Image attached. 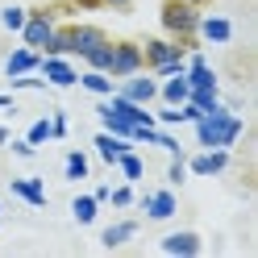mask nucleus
I'll return each mask as SVG.
<instances>
[{
    "instance_id": "nucleus-1",
    "label": "nucleus",
    "mask_w": 258,
    "mask_h": 258,
    "mask_svg": "<svg viewBox=\"0 0 258 258\" xmlns=\"http://www.w3.org/2000/svg\"><path fill=\"white\" fill-rule=\"evenodd\" d=\"M196 125V142L200 146H225V150H233V142L246 134V121L237 117L233 108H213V112H204L200 121H191Z\"/></svg>"
},
{
    "instance_id": "nucleus-2",
    "label": "nucleus",
    "mask_w": 258,
    "mask_h": 258,
    "mask_svg": "<svg viewBox=\"0 0 258 258\" xmlns=\"http://www.w3.org/2000/svg\"><path fill=\"white\" fill-rule=\"evenodd\" d=\"M158 21H163V29L175 42H191L196 38V25H200V9L183 5V0H167L163 13H158Z\"/></svg>"
},
{
    "instance_id": "nucleus-3",
    "label": "nucleus",
    "mask_w": 258,
    "mask_h": 258,
    "mask_svg": "<svg viewBox=\"0 0 258 258\" xmlns=\"http://www.w3.org/2000/svg\"><path fill=\"white\" fill-rule=\"evenodd\" d=\"M58 13H50V9H38V13H25V25H21V46H34V50H42L46 46V38L54 34V21Z\"/></svg>"
},
{
    "instance_id": "nucleus-4",
    "label": "nucleus",
    "mask_w": 258,
    "mask_h": 258,
    "mask_svg": "<svg viewBox=\"0 0 258 258\" xmlns=\"http://www.w3.org/2000/svg\"><path fill=\"white\" fill-rule=\"evenodd\" d=\"M183 163H187V175H225L233 158L225 146H200V154L183 158Z\"/></svg>"
},
{
    "instance_id": "nucleus-5",
    "label": "nucleus",
    "mask_w": 258,
    "mask_h": 258,
    "mask_svg": "<svg viewBox=\"0 0 258 258\" xmlns=\"http://www.w3.org/2000/svg\"><path fill=\"white\" fill-rule=\"evenodd\" d=\"M138 71H146V62H142V46L138 42H112L108 75L112 79H125V75H138Z\"/></svg>"
},
{
    "instance_id": "nucleus-6",
    "label": "nucleus",
    "mask_w": 258,
    "mask_h": 258,
    "mask_svg": "<svg viewBox=\"0 0 258 258\" xmlns=\"http://www.w3.org/2000/svg\"><path fill=\"white\" fill-rule=\"evenodd\" d=\"M142 213L146 221H171L179 213V196H175V187H158L150 196H142Z\"/></svg>"
},
{
    "instance_id": "nucleus-7",
    "label": "nucleus",
    "mask_w": 258,
    "mask_h": 258,
    "mask_svg": "<svg viewBox=\"0 0 258 258\" xmlns=\"http://www.w3.org/2000/svg\"><path fill=\"white\" fill-rule=\"evenodd\" d=\"M38 75L46 79V84H54V88H75V79H79V71H75L62 54H42Z\"/></svg>"
},
{
    "instance_id": "nucleus-8",
    "label": "nucleus",
    "mask_w": 258,
    "mask_h": 258,
    "mask_svg": "<svg viewBox=\"0 0 258 258\" xmlns=\"http://www.w3.org/2000/svg\"><path fill=\"white\" fill-rule=\"evenodd\" d=\"M117 92L125 96V100H134V104H150V100H158V79L146 75V71H138V75H125Z\"/></svg>"
},
{
    "instance_id": "nucleus-9",
    "label": "nucleus",
    "mask_w": 258,
    "mask_h": 258,
    "mask_svg": "<svg viewBox=\"0 0 258 258\" xmlns=\"http://www.w3.org/2000/svg\"><path fill=\"white\" fill-rule=\"evenodd\" d=\"M183 54H187V46L175 42V38H150V42H142V62H146V67H158V62L183 58Z\"/></svg>"
},
{
    "instance_id": "nucleus-10",
    "label": "nucleus",
    "mask_w": 258,
    "mask_h": 258,
    "mask_svg": "<svg viewBox=\"0 0 258 258\" xmlns=\"http://www.w3.org/2000/svg\"><path fill=\"white\" fill-rule=\"evenodd\" d=\"M158 250H163V254H171V258H196V254L204 250V241H200V233L179 229V233H167L163 241H158Z\"/></svg>"
},
{
    "instance_id": "nucleus-11",
    "label": "nucleus",
    "mask_w": 258,
    "mask_h": 258,
    "mask_svg": "<svg viewBox=\"0 0 258 258\" xmlns=\"http://www.w3.org/2000/svg\"><path fill=\"white\" fill-rule=\"evenodd\" d=\"M9 191H13L17 200H25L29 208H46V187H42L38 175H21V179H13Z\"/></svg>"
},
{
    "instance_id": "nucleus-12",
    "label": "nucleus",
    "mask_w": 258,
    "mask_h": 258,
    "mask_svg": "<svg viewBox=\"0 0 258 258\" xmlns=\"http://www.w3.org/2000/svg\"><path fill=\"white\" fill-rule=\"evenodd\" d=\"M196 38L213 42V46H225V42H233V21H229V17H200Z\"/></svg>"
},
{
    "instance_id": "nucleus-13",
    "label": "nucleus",
    "mask_w": 258,
    "mask_h": 258,
    "mask_svg": "<svg viewBox=\"0 0 258 258\" xmlns=\"http://www.w3.org/2000/svg\"><path fill=\"white\" fill-rule=\"evenodd\" d=\"M38 62H42V50H34V46H17L9 58H5V75H29V71H38Z\"/></svg>"
},
{
    "instance_id": "nucleus-14",
    "label": "nucleus",
    "mask_w": 258,
    "mask_h": 258,
    "mask_svg": "<svg viewBox=\"0 0 258 258\" xmlns=\"http://www.w3.org/2000/svg\"><path fill=\"white\" fill-rule=\"evenodd\" d=\"M67 34H71V54L75 58H84L96 42H104V29L100 25H67Z\"/></svg>"
},
{
    "instance_id": "nucleus-15",
    "label": "nucleus",
    "mask_w": 258,
    "mask_h": 258,
    "mask_svg": "<svg viewBox=\"0 0 258 258\" xmlns=\"http://www.w3.org/2000/svg\"><path fill=\"white\" fill-rule=\"evenodd\" d=\"M138 237V221H117V225H104L100 229V246L104 250H117V246H125V241H134Z\"/></svg>"
},
{
    "instance_id": "nucleus-16",
    "label": "nucleus",
    "mask_w": 258,
    "mask_h": 258,
    "mask_svg": "<svg viewBox=\"0 0 258 258\" xmlns=\"http://www.w3.org/2000/svg\"><path fill=\"white\" fill-rule=\"evenodd\" d=\"M75 84L84 88V92H92V96H112V92H117V79H112L108 71H92V67L79 75Z\"/></svg>"
},
{
    "instance_id": "nucleus-17",
    "label": "nucleus",
    "mask_w": 258,
    "mask_h": 258,
    "mask_svg": "<svg viewBox=\"0 0 258 258\" xmlns=\"http://www.w3.org/2000/svg\"><path fill=\"white\" fill-rule=\"evenodd\" d=\"M129 146H134V142H125V138H117V134H108V129H100V134H96V154H100L108 167L117 163V154L129 150Z\"/></svg>"
},
{
    "instance_id": "nucleus-18",
    "label": "nucleus",
    "mask_w": 258,
    "mask_h": 258,
    "mask_svg": "<svg viewBox=\"0 0 258 258\" xmlns=\"http://www.w3.org/2000/svg\"><path fill=\"white\" fill-rule=\"evenodd\" d=\"M71 217H75V225H96V217H100V204H96L92 191H79V196L71 200Z\"/></svg>"
},
{
    "instance_id": "nucleus-19",
    "label": "nucleus",
    "mask_w": 258,
    "mask_h": 258,
    "mask_svg": "<svg viewBox=\"0 0 258 258\" xmlns=\"http://www.w3.org/2000/svg\"><path fill=\"white\" fill-rule=\"evenodd\" d=\"M158 100H163V104H183V100H187V79H183V75L158 79Z\"/></svg>"
},
{
    "instance_id": "nucleus-20",
    "label": "nucleus",
    "mask_w": 258,
    "mask_h": 258,
    "mask_svg": "<svg viewBox=\"0 0 258 258\" xmlns=\"http://www.w3.org/2000/svg\"><path fill=\"white\" fill-rule=\"evenodd\" d=\"M96 117H100V125L108 129V134H117V138H125V142H129V134H134V125H129V121L121 117V112H112V108H108V100H104L100 108H96Z\"/></svg>"
},
{
    "instance_id": "nucleus-21",
    "label": "nucleus",
    "mask_w": 258,
    "mask_h": 258,
    "mask_svg": "<svg viewBox=\"0 0 258 258\" xmlns=\"http://www.w3.org/2000/svg\"><path fill=\"white\" fill-rule=\"evenodd\" d=\"M112 167H121V175H125L129 183H138L142 175H146V163L138 158V150H134V146H129V150H121V154H117V163H112Z\"/></svg>"
},
{
    "instance_id": "nucleus-22",
    "label": "nucleus",
    "mask_w": 258,
    "mask_h": 258,
    "mask_svg": "<svg viewBox=\"0 0 258 258\" xmlns=\"http://www.w3.org/2000/svg\"><path fill=\"white\" fill-rule=\"evenodd\" d=\"M88 171H92L88 154H84V150H71V154H67V163H62V175H67L71 183H84V179H88Z\"/></svg>"
},
{
    "instance_id": "nucleus-23",
    "label": "nucleus",
    "mask_w": 258,
    "mask_h": 258,
    "mask_svg": "<svg viewBox=\"0 0 258 258\" xmlns=\"http://www.w3.org/2000/svg\"><path fill=\"white\" fill-rule=\"evenodd\" d=\"M42 54H62V58H71V34H67V25H54V34L46 38Z\"/></svg>"
},
{
    "instance_id": "nucleus-24",
    "label": "nucleus",
    "mask_w": 258,
    "mask_h": 258,
    "mask_svg": "<svg viewBox=\"0 0 258 258\" xmlns=\"http://www.w3.org/2000/svg\"><path fill=\"white\" fill-rule=\"evenodd\" d=\"M84 62H88L92 71H108V62H112V42H108V38H104V42H96L92 50L84 54Z\"/></svg>"
},
{
    "instance_id": "nucleus-25",
    "label": "nucleus",
    "mask_w": 258,
    "mask_h": 258,
    "mask_svg": "<svg viewBox=\"0 0 258 258\" xmlns=\"http://www.w3.org/2000/svg\"><path fill=\"white\" fill-rule=\"evenodd\" d=\"M0 25H5L9 34H21V25H25V9H21V5H9V9H0Z\"/></svg>"
},
{
    "instance_id": "nucleus-26",
    "label": "nucleus",
    "mask_w": 258,
    "mask_h": 258,
    "mask_svg": "<svg viewBox=\"0 0 258 258\" xmlns=\"http://www.w3.org/2000/svg\"><path fill=\"white\" fill-rule=\"evenodd\" d=\"M25 142H29V146H46V142H50V117H42V121H34V125H29V134H25Z\"/></svg>"
},
{
    "instance_id": "nucleus-27",
    "label": "nucleus",
    "mask_w": 258,
    "mask_h": 258,
    "mask_svg": "<svg viewBox=\"0 0 258 258\" xmlns=\"http://www.w3.org/2000/svg\"><path fill=\"white\" fill-rule=\"evenodd\" d=\"M134 200H138V191H134V183H129V179H125L121 187H112V191H108V204H112V208H129Z\"/></svg>"
},
{
    "instance_id": "nucleus-28",
    "label": "nucleus",
    "mask_w": 258,
    "mask_h": 258,
    "mask_svg": "<svg viewBox=\"0 0 258 258\" xmlns=\"http://www.w3.org/2000/svg\"><path fill=\"white\" fill-rule=\"evenodd\" d=\"M67 134H71V125H67V112H62V108H54V112H50V142H62Z\"/></svg>"
},
{
    "instance_id": "nucleus-29",
    "label": "nucleus",
    "mask_w": 258,
    "mask_h": 258,
    "mask_svg": "<svg viewBox=\"0 0 258 258\" xmlns=\"http://www.w3.org/2000/svg\"><path fill=\"white\" fill-rule=\"evenodd\" d=\"M187 179V163H183V154H171V167H167V183H183Z\"/></svg>"
},
{
    "instance_id": "nucleus-30",
    "label": "nucleus",
    "mask_w": 258,
    "mask_h": 258,
    "mask_svg": "<svg viewBox=\"0 0 258 258\" xmlns=\"http://www.w3.org/2000/svg\"><path fill=\"white\" fill-rule=\"evenodd\" d=\"M154 146H163L167 154H183V146H179L171 134H163V129H154Z\"/></svg>"
},
{
    "instance_id": "nucleus-31",
    "label": "nucleus",
    "mask_w": 258,
    "mask_h": 258,
    "mask_svg": "<svg viewBox=\"0 0 258 258\" xmlns=\"http://www.w3.org/2000/svg\"><path fill=\"white\" fill-rule=\"evenodd\" d=\"M9 146H13V154H21V158H34V146H29L25 138H9Z\"/></svg>"
},
{
    "instance_id": "nucleus-32",
    "label": "nucleus",
    "mask_w": 258,
    "mask_h": 258,
    "mask_svg": "<svg viewBox=\"0 0 258 258\" xmlns=\"http://www.w3.org/2000/svg\"><path fill=\"white\" fill-rule=\"evenodd\" d=\"M108 191H112L108 183H100V187H96V191H92V196H96V204H108Z\"/></svg>"
},
{
    "instance_id": "nucleus-33",
    "label": "nucleus",
    "mask_w": 258,
    "mask_h": 258,
    "mask_svg": "<svg viewBox=\"0 0 258 258\" xmlns=\"http://www.w3.org/2000/svg\"><path fill=\"white\" fill-rule=\"evenodd\" d=\"M100 5H104V9H121V13H125L129 5H134V0H100Z\"/></svg>"
},
{
    "instance_id": "nucleus-34",
    "label": "nucleus",
    "mask_w": 258,
    "mask_h": 258,
    "mask_svg": "<svg viewBox=\"0 0 258 258\" xmlns=\"http://www.w3.org/2000/svg\"><path fill=\"white\" fill-rule=\"evenodd\" d=\"M0 108H13V96L9 92H0Z\"/></svg>"
},
{
    "instance_id": "nucleus-35",
    "label": "nucleus",
    "mask_w": 258,
    "mask_h": 258,
    "mask_svg": "<svg viewBox=\"0 0 258 258\" xmlns=\"http://www.w3.org/2000/svg\"><path fill=\"white\" fill-rule=\"evenodd\" d=\"M0 146H9V129L5 125H0Z\"/></svg>"
},
{
    "instance_id": "nucleus-36",
    "label": "nucleus",
    "mask_w": 258,
    "mask_h": 258,
    "mask_svg": "<svg viewBox=\"0 0 258 258\" xmlns=\"http://www.w3.org/2000/svg\"><path fill=\"white\" fill-rule=\"evenodd\" d=\"M183 5H196V9H204V5H208V0H183Z\"/></svg>"
}]
</instances>
